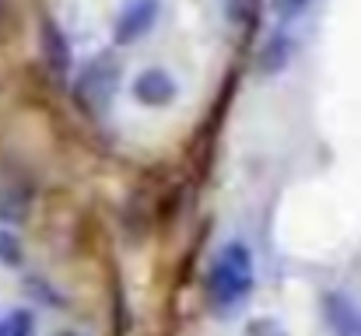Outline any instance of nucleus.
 <instances>
[{
    "instance_id": "obj_1",
    "label": "nucleus",
    "mask_w": 361,
    "mask_h": 336,
    "mask_svg": "<svg viewBox=\"0 0 361 336\" xmlns=\"http://www.w3.org/2000/svg\"><path fill=\"white\" fill-rule=\"evenodd\" d=\"M256 291V259L242 238L225 242L207 270V298L218 316H235Z\"/></svg>"
},
{
    "instance_id": "obj_2",
    "label": "nucleus",
    "mask_w": 361,
    "mask_h": 336,
    "mask_svg": "<svg viewBox=\"0 0 361 336\" xmlns=\"http://www.w3.org/2000/svg\"><path fill=\"white\" fill-rule=\"evenodd\" d=\"M130 95L144 106V109H169L179 99V81L165 70V67H144L133 81H130Z\"/></svg>"
},
{
    "instance_id": "obj_3",
    "label": "nucleus",
    "mask_w": 361,
    "mask_h": 336,
    "mask_svg": "<svg viewBox=\"0 0 361 336\" xmlns=\"http://www.w3.org/2000/svg\"><path fill=\"white\" fill-rule=\"evenodd\" d=\"M158 14H161V0H130L120 14H116V25H113L116 46H133V42H140V39L154 28Z\"/></svg>"
},
{
    "instance_id": "obj_4",
    "label": "nucleus",
    "mask_w": 361,
    "mask_h": 336,
    "mask_svg": "<svg viewBox=\"0 0 361 336\" xmlns=\"http://www.w3.org/2000/svg\"><path fill=\"white\" fill-rule=\"evenodd\" d=\"M116 85H120V63L106 53L102 60H95L85 74H81V95L95 106V109H109L113 95H116Z\"/></svg>"
},
{
    "instance_id": "obj_5",
    "label": "nucleus",
    "mask_w": 361,
    "mask_h": 336,
    "mask_svg": "<svg viewBox=\"0 0 361 336\" xmlns=\"http://www.w3.org/2000/svg\"><path fill=\"white\" fill-rule=\"evenodd\" d=\"M323 319H326V326L337 336H361L358 305H355L348 294H341V291L323 294Z\"/></svg>"
},
{
    "instance_id": "obj_6",
    "label": "nucleus",
    "mask_w": 361,
    "mask_h": 336,
    "mask_svg": "<svg viewBox=\"0 0 361 336\" xmlns=\"http://www.w3.org/2000/svg\"><path fill=\"white\" fill-rule=\"evenodd\" d=\"M291 60H295V39L281 28V32H274L270 39H267V46L259 49V74H281V70H288L291 67Z\"/></svg>"
},
{
    "instance_id": "obj_7",
    "label": "nucleus",
    "mask_w": 361,
    "mask_h": 336,
    "mask_svg": "<svg viewBox=\"0 0 361 336\" xmlns=\"http://www.w3.org/2000/svg\"><path fill=\"white\" fill-rule=\"evenodd\" d=\"M42 53L53 63V70H67L71 63V46L63 39V32L56 28V21H42Z\"/></svg>"
},
{
    "instance_id": "obj_8",
    "label": "nucleus",
    "mask_w": 361,
    "mask_h": 336,
    "mask_svg": "<svg viewBox=\"0 0 361 336\" xmlns=\"http://www.w3.org/2000/svg\"><path fill=\"white\" fill-rule=\"evenodd\" d=\"M0 336H35V316L28 309H11L0 319Z\"/></svg>"
},
{
    "instance_id": "obj_9",
    "label": "nucleus",
    "mask_w": 361,
    "mask_h": 336,
    "mask_svg": "<svg viewBox=\"0 0 361 336\" xmlns=\"http://www.w3.org/2000/svg\"><path fill=\"white\" fill-rule=\"evenodd\" d=\"M309 7H312V0H274V14H277V21H281V25L298 21Z\"/></svg>"
},
{
    "instance_id": "obj_10",
    "label": "nucleus",
    "mask_w": 361,
    "mask_h": 336,
    "mask_svg": "<svg viewBox=\"0 0 361 336\" xmlns=\"http://www.w3.org/2000/svg\"><path fill=\"white\" fill-rule=\"evenodd\" d=\"M245 336H288V333H284V326L277 319L259 316V319H249L245 323Z\"/></svg>"
},
{
    "instance_id": "obj_11",
    "label": "nucleus",
    "mask_w": 361,
    "mask_h": 336,
    "mask_svg": "<svg viewBox=\"0 0 361 336\" xmlns=\"http://www.w3.org/2000/svg\"><path fill=\"white\" fill-rule=\"evenodd\" d=\"M0 259H4V263H21V245H18V238L7 235V231H0Z\"/></svg>"
},
{
    "instance_id": "obj_12",
    "label": "nucleus",
    "mask_w": 361,
    "mask_h": 336,
    "mask_svg": "<svg viewBox=\"0 0 361 336\" xmlns=\"http://www.w3.org/2000/svg\"><path fill=\"white\" fill-rule=\"evenodd\" d=\"M53 336H88V333H81V330H56Z\"/></svg>"
}]
</instances>
